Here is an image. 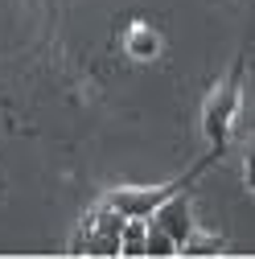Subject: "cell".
<instances>
[{"mask_svg":"<svg viewBox=\"0 0 255 259\" xmlns=\"http://www.w3.org/2000/svg\"><path fill=\"white\" fill-rule=\"evenodd\" d=\"M239 103H243V58L231 66V74L210 91V99H206V107H202V132L210 136L214 152L227 148L231 127H235V115H239Z\"/></svg>","mask_w":255,"mask_h":259,"instance_id":"obj_1","label":"cell"},{"mask_svg":"<svg viewBox=\"0 0 255 259\" xmlns=\"http://www.w3.org/2000/svg\"><path fill=\"white\" fill-rule=\"evenodd\" d=\"M119 231L123 214L111 206H95L70 239V255H119Z\"/></svg>","mask_w":255,"mask_h":259,"instance_id":"obj_2","label":"cell"},{"mask_svg":"<svg viewBox=\"0 0 255 259\" xmlns=\"http://www.w3.org/2000/svg\"><path fill=\"white\" fill-rule=\"evenodd\" d=\"M202 165H206V160H202ZM202 165H194V169H189L181 181H169V185H119V189H111L107 198H103V206L119 210L123 218H148V214H152L156 206H161L165 198H173L177 189H185L189 181H194Z\"/></svg>","mask_w":255,"mask_h":259,"instance_id":"obj_3","label":"cell"},{"mask_svg":"<svg viewBox=\"0 0 255 259\" xmlns=\"http://www.w3.org/2000/svg\"><path fill=\"white\" fill-rule=\"evenodd\" d=\"M148 226H152V231H161L165 239H173V243H177V251H181V243L194 235V214H189V198L177 189L173 198H165L161 206L148 214Z\"/></svg>","mask_w":255,"mask_h":259,"instance_id":"obj_4","label":"cell"},{"mask_svg":"<svg viewBox=\"0 0 255 259\" xmlns=\"http://www.w3.org/2000/svg\"><path fill=\"white\" fill-rule=\"evenodd\" d=\"M123 50H128V58L148 62V58L161 54V33H156L152 25H144V21H132L128 33H123Z\"/></svg>","mask_w":255,"mask_h":259,"instance_id":"obj_5","label":"cell"},{"mask_svg":"<svg viewBox=\"0 0 255 259\" xmlns=\"http://www.w3.org/2000/svg\"><path fill=\"white\" fill-rule=\"evenodd\" d=\"M144 247H148V218H123L119 255H144Z\"/></svg>","mask_w":255,"mask_h":259,"instance_id":"obj_6","label":"cell"},{"mask_svg":"<svg viewBox=\"0 0 255 259\" xmlns=\"http://www.w3.org/2000/svg\"><path fill=\"white\" fill-rule=\"evenodd\" d=\"M247 185L255 189V144H251V152H247Z\"/></svg>","mask_w":255,"mask_h":259,"instance_id":"obj_7","label":"cell"}]
</instances>
